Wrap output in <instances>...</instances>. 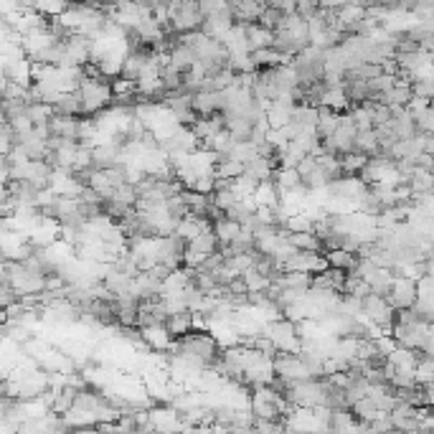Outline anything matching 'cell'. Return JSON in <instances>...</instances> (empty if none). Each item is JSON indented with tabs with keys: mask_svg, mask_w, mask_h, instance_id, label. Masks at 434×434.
<instances>
[{
	"mask_svg": "<svg viewBox=\"0 0 434 434\" xmlns=\"http://www.w3.org/2000/svg\"><path fill=\"white\" fill-rule=\"evenodd\" d=\"M79 94L84 102V115H97L115 99L112 81L107 76H89V74L79 84Z\"/></svg>",
	"mask_w": 434,
	"mask_h": 434,
	"instance_id": "cell-1",
	"label": "cell"
},
{
	"mask_svg": "<svg viewBox=\"0 0 434 434\" xmlns=\"http://www.w3.org/2000/svg\"><path fill=\"white\" fill-rule=\"evenodd\" d=\"M170 10V28L176 33H188V31L203 28V13H201L199 0H168Z\"/></svg>",
	"mask_w": 434,
	"mask_h": 434,
	"instance_id": "cell-2",
	"label": "cell"
},
{
	"mask_svg": "<svg viewBox=\"0 0 434 434\" xmlns=\"http://www.w3.org/2000/svg\"><path fill=\"white\" fill-rule=\"evenodd\" d=\"M265 335L272 338V343L277 346V351H285V353H300L302 351V335L300 328L294 320H290L287 315L277 317V320H269L265 328Z\"/></svg>",
	"mask_w": 434,
	"mask_h": 434,
	"instance_id": "cell-3",
	"label": "cell"
},
{
	"mask_svg": "<svg viewBox=\"0 0 434 434\" xmlns=\"http://www.w3.org/2000/svg\"><path fill=\"white\" fill-rule=\"evenodd\" d=\"M363 312L366 317L371 320L374 325H378L383 333H391L394 323H397V308L389 302V297H383V294H366L363 297Z\"/></svg>",
	"mask_w": 434,
	"mask_h": 434,
	"instance_id": "cell-4",
	"label": "cell"
},
{
	"mask_svg": "<svg viewBox=\"0 0 434 434\" xmlns=\"http://www.w3.org/2000/svg\"><path fill=\"white\" fill-rule=\"evenodd\" d=\"M328 265V257H325L323 251H305V249H297L292 257L285 262V272H310V274H317L323 272Z\"/></svg>",
	"mask_w": 434,
	"mask_h": 434,
	"instance_id": "cell-5",
	"label": "cell"
},
{
	"mask_svg": "<svg viewBox=\"0 0 434 434\" xmlns=\"http://www.w3.org/2000/svg\"><path fill=\"white\" fill-rule=\"evenodd\" d=\"M417 300H419L417 280H412V277H404V274L397 272V280H394V285H391V292H389V302L397 310H406V308H414V302H417Z\"/></svg>",
	"mask_w": 434,
	"mask_h": 434,
	"instance_id": "cell-6",
	"label": "cell"
},
{
	"mask_svg": "<svg viewBox=\"0 0 434 434\" xmlns=\"http://www.w3.org/2000/svg\"><path fill=\"white\" fill-rule=\"evenodd\" d=\"M142 328V338H145L147 348L155 351V353H162V351H170L176 338H173V333L168 331V325L165 323H150V325H140Z\"/></svg>",
	"mask_w": 434,
	"mask_h": 434,
	"instance_id": "cell-7",
	"label": "cell"
},
{
	"mask_svg": "<svg viewBox=\"0 0 434 434\" xmlns=\"http://www.w3.org/2000/svg\"><path fill=\"white\" fill-rule=\"evenodd\" d=\"M346 280H348L346 269H338V267H325L323 272L312 274V287L343 292V287H346Z\"/></svg>",
	"mask_w": 434,
	"mask_h": 434,
	"instance_id": "cell-8",
	"label": "cell"
},
{
	"mask_svg": "<svg viewBox=\"0 0 434 434\" xmlns=\"http://www.w3.org/2000/svg\"><path fill=\"white\" fill-rule=\"evenodd\" d=\"M320 107H328V110H335V112L351 110V99H348V94H346V81H343V84H325L323 104H320Z\"/></svg>",
	"mask_w": 434,
	"mask_h": 434,
	"instance_id": "cell-9",
	"label": "cell"
},
{
	"mask_svg": "<svg viewBox=\"0 0 434 434\" xmlns=\"http://www.w3.org/2000/svg\"><path fill=\"white\" fill-rule=\"evenodd\" d=\"M247 36H249V46L251 51H257V49H272V41H274V31L262 26L259 21L254 23H247Z\"/></svg>",
	"mask_w": 434,
	"mask_h": 434,
	"instance_id": "cell-10",
	"label": "cell"
},
{
	"mask_svg": "<svg viewBox=\"0 0 434 434\" xmlns=\"http://www.w3.org/2000/svg\"><path fill=\"white\" fill-rule=\"evenodd\" d=\"M224 125L231 133L236 142L242 140H251V130H254V122L247 117H239V115H224Z\"/></svg>",
	"mask_w": 434,
	"mask_h": 434,
	"instance_id": "cell-11",
	"label": "cell"
},
{
	"mask_svg": "<svg viewBox=\"0 0 434 434\" xmlns=\"http://www.w3.org/2000/svg\"><path fill=\"white\" fill-rule=\"evenodd\" d=\"M254 201H257V206H280L282 201V193L280 188H277V183H274V178H269V181H262V183L257 185V191H254Z\"/></svg>",
	"mask_w": 434,
	"mask_h": 434,
	"instance_id": "cell-12",
	"label": "cell"
},
{
	"mask_svg": "<svg viewBox=\"0 0 434 434\" xmlns=\"http://www.w3.org/2000/svg\"><path fill=\"white\" fill-rule=\"evenodd\" d=\"M267 8V0H244L239 6H234V15L239 23H254L262 18Z\"/></svg>",
	"mask_w": 434,
	"mask_h": 434,
	"instance_id": "cell-13",
	"label": "cell"
},
{
	"mask_svg": "<svg viewBox=\"0 0 434 434\" xmlns=\"http://www.w3.org/2000/svg\"><path fill=\"white\" fill-rule=\"evenodd\" d=\"M168 53H170V64H173V67H178L181 72H188V69H191L193 64L199 61L196 51H193L188 44H183V41H178V44L173 46Z\"/></svg>",
	"mask_w": 434,
	"mask_h": 434,
	"instance_id": "cell-14",
	"label": "cell"
},
{
	"mask_svg": "<svg viewBox=\"0 0 434 434\" xmlns=\"http://www.w3.org/2000/svg\"><path fill=\"white\" fill-rule=\"evenodd\" d=\"M165 325H168V331L173 333V338H183V335H188V333L193 331V310L173 312V315H168Z\"/></svg>",
	"mask_w": 434,
	"mask_h": 434,
	"instance_id": "cell-15",
	"label": "cell"
},
{
	"mask_svg": "<svg viewBox=\"0 0 434 434\" xmlns=\"http://www.w3.org/2000/svg\"><path fill=\"white\" fill-rule=\"evenodd\" d=\"M323 254L328 257V265H331V267H338V269H346V272H353L356 267H358V254H356V251H348V249H325Z\"/></svg>",
	"mask_w": 434,
	"mask_h": 434,
	"instance_id": "cell-16",
	"label": "cell"
},
{
	"mask_svg": "<svg viewBox=\"0 0 434 434\" xmlns=\"http://www.w3.org/2000/svg\"><path fill=\"white\" fill-rule=\"evenodd\" d=\"M371 155L361 153V150H351V153H340V168H343V176H358Z\"/></svg>",
	"mask_w": 434,
	"mask_h": 434,
	"instance_id": "cell-17",
	"label": "cell"
},
{
	"mask_svg": "<svg viewBox=\"0 0 434 434\" xmlns=\"http://www.w3.org/2000/svg\"><path fill=\"white\" fill-rule=\"evenodd\" d=\"M290 242L294 244V249H305V251H325L323 239L315 234V231H292L290 234Z\"/></svg>",
	"mask_w": 434,
	"mask_h": 434,
	"instance_id": "cell-18",
	"label": "cell"
},
{
	"mask_svg": "<svg viewBox=\"0 0 434 434\" xmlns=\"http://www.w3.org/2000/svg\"><path fill=\"white\" fill-rule=\"evenodd\" d=\"M214 231L216 236H219L221 247H228V244L234 242L236 236H239V231H242V224L234 219H228V216H224V219L214 221Z\"/></svg>",
	"mask_w": 434,
	"mask_h": 434,
	"instance_id": "cell-19",
	"label": "cell"
},
{
	"mask_svg": "<svg viewBox=\"0 0 434 434\" xmlns=\"http://www.w3.org/2000/svg\"><path fill=\"white\" fill-rule=\"evenodd\" d=\"M274 183H277L280 193L292 191V188H297V185L302 183L300 170H297V168H287V165H280V168L274 170Z\"/></svg>",
	"mask_w": 434,
	"mask_h": 434,
	"instance_id": "cell-20",
	"label": "cell"
},
{
	"mask_svg": "<svg viewBox=\"0 0 434 434\" xmlns=\"http://www.w3.org/2000/svg\"><path fill=\"white\" fill-rule=\"evenodd\" d=\"M53 110L59 112V115H72V117H79V115H84V102H81L79 89H76V92H67V94L59 99V104H56Z\"/></svg>",
	"mask_w": 434,
	"mask_h": 434,
	"instance_id": "cell-21",
	"label": "cell"
},
{
	"mask_svg": "<svg viewBox=\"0 0 434 434\" xmlns=\"http://www.w3.org/2000/svg\"><path fill=\"white\" fill-rule=\"evenodd\" d=\"M292 104H285V102H272L269 104V110H267V119H269V125L272 127H285L287 122H292Z\"/></svg>",
	"mask_w": 434,
	"mask_h": 434,
	"instance_id": "cell-22",
	"label": "cell"
},
{
	"mask_svg": "<svg viewBox=\"0 0 434 434\" xmlns=\"http://www.w3.org/2000/svg\"><path fill=\"white\" fill-rule=\"evenodd\" d=\"M340 125V112L320 107V119H317V135L320 137H331Z\"/></svg>",
	"mask_w": 434,
	"mask_h": 434,
	"instance_id": "cell-23",
	"label": "cell"
},
{
	"mask_svg": "<svg viewBox=\"0 0 434 434\" xmlns=\"http://www.w3.org/2000/svg\"><path fill=\"white\" fill-rule=\"evenodd\" d=\"M356 150H361L366 155L381 153V142H378V135H376L374 127L371 130H358V135H356Z\"/></svg>",
	"mask_w": 434,
	"mask_h": 434,
	"instance_id": "cell-24",
	"label": "cell"
},
{
	"mask_svg": "<svg viewBox=\"0 0 434 434\" xmlns=\"http://www.w3.org/2000/svg\"><path fill=\"white\" fill-rule=\"evenodd\" d=\"M351 409H353V414L358 417V422H374L376 417H381V414H389V412H381V409H378V406L374 404V399H371V397L358 399V401H356V404L351 406Z\"/></svg>",
	"mask_w": 434,
	"mask_h": 434,
	"instance_id": "cell-25",
	"label": "cell"
},
{
	"mask_svg": "<svg viewBox=\"0 0 434 434\" xmlns=\"http://www.w3.org/2000/svg\"><path fill=\"white\" fill-rule=\"evenodd\" d=\"M53 104H46V102H28V110H26V115H28L31 119H33V125H49L53 117Z\"/></svg>",
	"mask_w": 434,
	"mask_h": 434,
	"instance_id": "cell-26",
	"label": "cell"
},
{
	"mask_svg": "<svg viewBox=\"0 0 434 434\" xmlns=\"http://www.w3.org/2000/svg\"><path fill=\"white\" fill-rule=\"evenodd\" d=\"M242 277H244V282H247V290H249V292H262V290H267L272 285V280H269L265 272H259L254 265H251Z\"/></svg>",
	"mask_w": 434,
	"mask_h": 434,
	"instance_id": "cell-27",
	"label": "cell"
},
{
	"mask_svg": "<svg viewBox=\"0 0 434 434\" xmlns=\"http://www.w3.org/2000/svg\"><path fill=\"white\" fill-rule=\"evenodd\" d=\"M244 173V162L236 160V158H226V160H221L216 165V178L219 181H234Z\"/></svg>",
	"mask_w": 434,
	"mask_h": 434,
	"instance_id": "cell-28",
	"label": "cell"
},
{
	"mask_svg": "<svg viewBox=\"0 0 434 434\" xmlns=\"http://www.w3.org/2000/svg\"><path fill=\"white\" fill-rule=\"evenodd\" d=\"M226 67H231L236 74L239 72H257V64H254V56L251 51H239V53H228V61Z\"/></svg>",
	"mask_w": 434,
	"mask_h": 434,
	"instance_id": "cell-29",
	"label": "cell"
},
{
	"mask_svg": "<svg viewBox=\"0 0 434 434\" xmlns=\"http://www.w3.org/2000/svg\"><path fill=\"white\" fill-rule=\"evenodd\" d=\"M346 94L351 104H363L368 99V81L366 79H346Z\"/></svg>",
	"mask_w": 434,
	"mask_h": 434,
	"instance_id": "cell-30",
	"label": "cell"
},
{
	"mask_svg": "<svg viewBox=\"0 0 434 434\" xmlns=\"http://www.w3.org/2000/svg\"><path fill=\"white\" fill-rule=\"evenodd\" d=\"M160 79H162V84H165L168 92L183 89V72H181L178 67H173V64H165V67L160 69Z\"/></svg>",
	"mask_w": 434,
	"mask_h": 434,
	"instance_id": "cell-31",
	"label": "cell"
},
{
	"mask_svg": "<svg viewBox=\"0 0 434 434\" xmlns=\"http://www.w3.org/2000/svg\"><path fill=\"white\" fill-rule=\"evenodd\" d=\"M414 376H417V383H422V386H427V383L434 381V358L432 356H424L422 353L419 363H417V371H414Z\"/></svg>",
	"mask_w": 434,
	"mask_h": 434,
	"instance_id": "cell-32",
	"label": "cell"
},
{
	"mask_svg": "<svg viewBox=\"0 0 434 434\" xmlns=\"http://www.w3.org/2000/svg\"><path fill=\"white\" fill-rule=\"evenodd\" d=\"M285 10H280L277 6H269L267 3V8H265V13H262V18H259V23L262 26H267V28H272V31H277L282 26V21H285Z\"/></svg>",
	"mask_w": 434,
	"mask_h": 434,
	"instance_id": "cell-33",
	"label": "cell"
},
{
	"mask_svg": "<svg viewBox=\"0 0 434 434\" xmlns=\"http://www.w3.org/2000/svg\"><path fill=\"white\" fill-rule=\"evenodd\" d=\"M72 6V0H38V10L46 15H61Z\"/></svg>",
	"mask_w": 434,
	"mask_h": 434,
	"instance_id": "cell-34",
	"label": "cell"
},
{
	"mask_svg": "<svg viewBox=\"0 0 434 434\" xmlns=\"http://www.w3.org/2000/svg\"><path fill=\"white\" fill-rule=\"evenodd\" d=\"M294 13L302 15L305 21H312V18L320 13V6L312 3V0H297V10H294Z\"/></svg>",
	"mask_w": 434,
	"mask_h": 434,
	"instance_id": "cell-35",
	"label": "cell"
},
{
	"mask_svg": "<svg viewBox=\"0 0 434 434\" xmlns=\"http://www.w3.org/2000/svg\"><path fill=\"white\" fill-rule=\"evenodd\" d=\"M422 353L432 356V358H434V328H432V333L427 335V340H424V346H422Z\"/></svg>",
	"mask_w": 434,
	"mask_h": 434,
	"instance_id": "cell-36",
	"label": "cell"
},
{
	"mask_svg": "<svg viewBox=\"0 0 434 434\" xmlns=\"http://www.w3.org/2000/svg\"><path fill=\"white\" fill-rule=\"evenodd\" d=\"M348 3H353V0H323L320 8H333V10H340V8L348 6Z\"/></svg>",
	"mask_w": 434,
	"mask_h": 434,
	"instance_id": "cell-37",
	"label": "cell"
},
{
	"mask_svg": "<svg viewBox=\"0 0 434 434\" xmlns=\"http://www.w3.org/2000/svg\"><path fill=\"white\" fill-rule=\"evenodd\" d=\"M424 391H427V404L434 409V381L427 383V386H424Z\"/></svg>",
	"mask_w": 434,
	"mask_h": 434,
	"instance_id": "cell-38",
	"label": "cell"
},
{
	"mask_svg": "<svg viewBox=\"0 0 434 434\" xmlns=\"http://www.w3.org/2000/svg\"><path fill=\"white\" fill-rule=\"evenodd\" d=\"M140 6H147V8H155V6H160V3H168V0H137Z\"/></svg>",
	"mask_w": 434,
	"mask_h": 434,
	"instance_id": "cell-39",
	"label": "cell"
},
{
	"mask_svg": "<svg viewBox=\"0 0 434 434\" xmlns=\"http://www.w3.org/2000/svg\"><path fill=\"white\" fill-rule=\"evenodd\" d=\"M429 107H432V110H434V97H432V102H429Z\"/></svg>",
	"mask_w": 434,
	"mask_h": 434,
	"instance_id": "cell-40",
	"label": "cell"
}]
</instances>
